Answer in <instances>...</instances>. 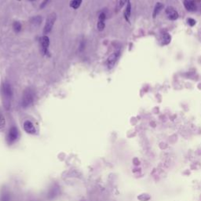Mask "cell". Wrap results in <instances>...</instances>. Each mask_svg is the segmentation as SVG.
<instances>
[{"label":"cell","mask_w":201,"mask_h":201,"mask_svg":"<svg viewBox=\"0 0 201 201\" xmlns=\"http://www.w3.org/2000/svg\"><path fill=\"white\" fill-rule=\"evenodd\" d=\"M164 5L162 3V2H157V3L156 4L153 13V18L157 17V16H158V14L161 12V10L164 9Z\"/></svg>","instance_id":"obj_11"},{"label":"cell","mask_w":201,"mask_h":201,"mask_svg":"<svg viewBox=\"0 0 201 201\" xmlns=\"http://www.w3.org/2000/svg\"><path fill=\"white\" fill-rule=\"evenodd\" d=\"M171 36L168 32H163L161 36H160V42L161 44L165 46V45H168L171 43Z\"/></svg>","instance_id":"obj_10"},{"label":"cell","mask_w":201,"mask_h":201,"mask_svg":"<svg viewBox=\"0 0 201 201\" xmlns=\"http://www.w3.org/2000/svg\"><path fill=\"white\" fill-rule=\"evenodd\" d=\"M130 15H131V3H130V1L128 0L127 2V5H126V10L124 11V17L126 19V21H130Z\"/></svg>","instance_id":"obj_12"},{"label":"cell","mask_w":201,"mask_h":201,"mask_svg":"<svg viewBox=\"0 0 201 201\" xmlns=\"http://www.w3.org/2000/svg\"><path fill=\"white\" fill-rule=\"evenodd\" d=\"M18 1H20V0H18Z\"/></svg>","instance_id":"obj_22"},{"label":"cell","mask_w":201,"mask_h":201,"mask_svg":"<svg viewBox=\"0 0 201 201\" xmlns=\"http://www.w3.org/2000/svg\"><path fill=\"white\" fill-rule=\"evenodd\" d=\"M119 56H120V51L117 50V51L114 52L109 57L108 60H107V66L109 69H112L113 68L116 63L117 62L118 59H119Z\"/></svg>","instance_id":"obj_4"},{"label":"cell","mask_w":201,"mask_h":201,"mask_svg":"<svg viewBox=\"0 0 201 201\" xmlns=\"http://www.w3.org/2000/svg\"><path fill=\"white\" fill-rule=\"evenodd\" d=\"M49 2V0H44V1H43V3L41 4V6H40V8H43L46 5V4H47V2Z\"/></svg>","instance_id":"obj_20"},{"label":"cell","mask_w":201,"mask_h":201,"mask_svg":"<svg viewBox=\"0 0 201 201\" xmlns=\"http://www.w3.org/2000/svg\"><path fill=\"white\" fill-rule=\"evenodd\" d=\"M42 22V17L40 16H36L31 19V23L35 25H40Z\"/></svg>","instance_id":"obj_15"},{"label":"cell","mask_w":201,"mask_h":201,"mask_svg":"<svg viewBox=\"0 0 201 201\" xmlns=\"http://www.w3.org/2000/svg\"><path fill=\"white\" fill-rule=\"evenodd\" d=\"M105 19H106V14H105V13L102 12L99 14V16H98V25H97L98 30L100 31V32H102V31L105 29Z\"/></svg>","instance_id":"obj_7"},{"label":"cell","mask_w":201,"mask_h":201,"mask_svg":"<svg viewBox=\"0 0 201 201\" xmlns=\"http://www.w3.org/2000/svg\"><path fill=\"white\" fill-rule=\"evenodd\" d=\"M5 124H6L5 119H4V117L2 116V114L0 113V129L3 128L4 126H5Z\"/></svg>","instance_id":"obj_17"},{"label":"cell","mask_w":201,"mask_h":201,"mask_svg":"<svg viewBox=\"0 0 201 201\" xmlns=\"http://www.w3.org/2000/svg\"><path fill=\"white\" fill-rule=\"evenodd\" d=\"M17 134H18V132H17V130L16 127H12V128L10 129V133H9V137L10 140H15V139L17 138Z\"/></svg>","instance_id":"obj_14"},{"label":"cell","mask_w":201,"mask_h":201,"mask_svg":"<svg viewBox=\"0 0 201 201\" xmlns=\"http://www.w3.org/2000/svg\"><path fill=\"white\" fill-rule=\"evenodd\" d=\"M30 1H33V0H30Z\"/></svg>","instance_id":"obj_21"},{"label":"cell","mask_w":201,"mask_h":201,"mask_svg":"<svg viewBox=\"0 0 201 201\" xmlns=\"http://www.w3.org/2000/svg\"><path fill=\"white\" fill-rule=\"evenodd\" d=\"M184 6L188 11L193 12L196 10V2L195 0H184Z\"/></svg>","instance_id":"obj_8"},{"label":"cell","mask_w":201,"mask_h":201,"mask_svg":"<svg viewBox=\"0 0 201 201\" xmlns=\"http://www.w3.org/2000/svg\"><path fill=\"white\" fill-rule=\"evenodd\" d=\"M165 13L168 19H170L171 21H176L178 18V16H179L176 10L174 7H172V6H167L165 10Z\"/></svg>","instance_id":"obj_6"},{"label":"cell","mask_w":201,"mask_h":201,"mask_svg":"<svg viewBox=\"0 0 201 201\" xmlns=\"http://www.w3.org/2000/svg\"><path fill=\"white\" fill-rule=\"evenodd\" d=\"M24 129H25V130L27 133H31V134H34L36 131L33 123L31 121H29V120H27V121L24 123Z\"/></svg>","instance_id":"obj_9"},{"label":"cell","mask_w":201,"mask_h":201,"mask_svg":"<svg viewBox=\"0 0 201 201\" xmlns=\"http://www.w3.org/2000/svg\"><path fill=\"white\" fill-rule=\"evenodd\" d=\"M2 95L6 100H10L13 97V90L10 84L8 83H4L2 87Z\"/></svg>","instance_id":"obj_5"},{"label":"cell","mask_w":201,"mask_h":201,"mask_svg":"<svg viewBox=\"0 0 201 201\" xmlns=\"http://www.w3.org/2000/svg\"><path fill=\"white\" fill-rule=\"evenodd\" d=\"M83 0H71L70 2V7L72 8L74 10H77L79 8V6L82 4Z\"/></svg>","instance_id":"obj_13"},{"label":"cell","mask_w":201,"mask_h":201,"mask_svg":"<svg viewBox=\"0 0 201 201\" xmlns=\"http://www.w3.org/2000/svg\"><path fill=\"white\" fill-rule=\"evenodd\" d=\"M13 29H14V30L16 32H21V30L22 29L21 24L20 23L19 21H14V24H13Z\"/></svg>","instance_id":"obj_16"},{"label":"cell","mask_w":201,"mask_h":201,"mask_svg":"<svg viewBox=\"0 0 201 201\" xmlns=\"http://www.w3.org/2000/svg\"><path fill=\"white\" fill-rule=\"evenodd\" d=\"M126 1H127V0H119V5H118V9H121V8L123 6L126 4Z\"/></svg>","instance_id":"obj_19"},{"label":"cell","mask_w":201,"mask_h":201,"mask_svg":"<svg viewBox=\"0 0 201 201\" xmlns=\"http://www.w3.org/2000/svg\"><path fill=\"white\" fill-rule=\"evenodd\" d=\"M56 18H57V16H56L55 13L50 14L48 16V17L46 18V24H45L44 29H43V33H44V35H47L48 33H50V32H51L53 25H54V23H55L56 21Z\"/></svg>","instance_id":"obj_2"},{"label":"cell","mask_w":201,"mask_h":201,"mask_svg":"<svg viewBox=\"0 0 201 201\" xmlns=\"http://www.w3.org/2000/svg\"><path fill=\"white\" fill-rule=\"evenodd\" d=\"M35 100V94L34 91H32L31 88H28L24 91L23 97H22V106L24 108L30 106L34 102Z\"/></svg>","instance_id":"obj_1"},{"label":"cell","mask_w":201,"mask_h":201,"mask_svg":"<svg viewBox=\"0 0 201 201\" xmlns=\"http://www.w3.org/2000/svg\"><path fill=\"white\" fill-rule=\"evenodd\" d=\"M39 43H40V46H41L42 52L45 55H48L49 54V46H50V39L48 36H43L39 39Z\"/></svg>","instance_id":"obj_3"},{"label":"cell","mask_w":201,"mask_h":201,"mask_svg":"<svg viewBox=\"0 0 201 201\" xmlns=\"http://www.w3.org/2000/svg\"><path fill=\"white\" fill-rule=\"evenodd\" d=\"M187 23H188V25H189V26L193 27L194 25H196V21L193 18H188V19H187Z\"/></svg>","instance_id":"obj_18"}]
</instances>
